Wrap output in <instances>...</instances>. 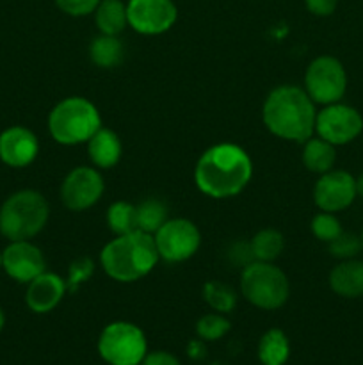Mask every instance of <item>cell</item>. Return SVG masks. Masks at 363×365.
I'll return each instance as SVG.
<instances>
[{
    "instance_id": "obj_6",
    "label": "cell",
    "mask_w": 363,
    "mask_h": 365,
    "mask_svg": "<svg viewBox=\"0 0 363 365\" xmlns=\"http://www.w3.org/2000/svg\"><path fill=\"white\" fill-rule=\"evenodd\" d=\"M241 292L256 309L276 310L288 299L290 285L280 267L255 260L242 269Z\"/></svg>"
},
{
    "instance_id": "obj_27",
    "label": "cell",
    "mask_w": 363,
    "mask_h": 365,
    "mask_svg": "<svg viewBox=\"0 0 363 365\" xmlns=\"http://www.w3.org/2000/svg\"><path fill=\"white\" fill-rule=\"evenodd\" d=\"M230 331V321L224 317V314L212 312L205 314L201 319L196 323V334L199 335V339L203 341H219L221 337Z\"/></svg>"
},
{
    "instance_id": "obj_9",
    "label": "cell",
    "mask_w": 363,
    "mask_h": 365,
    "mask_svg": "<svg viewBox=\"0 0 363 365\" xmlns=\"http://www.w3.org/2000/svg\"><path fill=\"white\" fill-rule=\"evenodd\" d=\"M160 260L177 264L196 255L201 245V234L192 221L177 217L167 220L153 235Z\"/></svg>"
},
{
    "instance_id": "obj_14",
    "label": "cell",
    "mask_w": 363,
    "mask_h": 365,
    "mask_svg": "<svg viewBox=\"0 0 363 365\" xmlns=\"http://www.w3.org/2000/svg\"><path fill=\"white\" fill-rule=\"evenodd\" d=\"M45 257L31 241H11L2 252V269L9 278L20 284H28L45 273Z\"/></svg>"
},
{
    "instance_id": "obj_22",
    "label": "cell",
    "mask_w": 363,
    "mask_h": 365,
    "mask_svg": "<svg viewBox=\"0 0 363 365\" xmlns=\"http://www.w3.org/2000/svg\"><path fill=\"white\" fill-rule=\"evenodd\" d=\"M290 355L287 335L278 328L265 331L258 342V359L263 365H285Z\"/></svg>"
},
{
    "instance_id": "obj_23",
    "label": "cell",
    "mask_w": 363,
    "mask_h": 365,
    "mask_svg": "<svg viewBox=\"0 0 363 365\" xmlns=\"http://www.w3.org/2000/svg\"><path fill=\"white\" fill-rule=\"evenodd\" d=\"M253 257L258 262H273L283 252V235L274 228H263L251 239Z\"/></svg>"
},
{
    "instance_id": "obj_20",
    "label": "cell",
    "mask_w": 363,
    "mask_h": 365,
    "mask_svg": "<svg viewBox=\"0 0 363 365\" xmlns=\"http://www.w3.org/2000/svg\"><path fill=\"white\" fill-rule=\"evenodd\" d=\"M95 24L102 34H121L128 25L127 4L121 0H100L95 11Z\"/></svg>"
},
{
    "instance_id": "obj_4",
    "label": "cell",
    "mask_w": 363,
    "mask_h": 365,
    "mask_svg": "<svg viewBox=\"0 0 363 365\" xmlns=\"http://www.w3.org/2000/svg\"><path fill=\"white\" fill-rule=\"evenodd\" d=\"M50 207L34 189H21L7 196L0 207V232L9 241H31L46 227Z\"/></svg>"
},
{
    "instance_id": "obj_29",
    "label": "cell",
    "mask_w": 363,
    "mask_h": 365,
    "mask_svg": "<svg viewBox=\"0 0 363 365\" xmlns=\"http://www.w3.org/2000/svg\"><path fill=\"white\" fill-rule=\"evenodd\" d=\"M330 253L335 259L340 260H349L356 259L359 252H362V239L359 235L351 234V232H342L337 239L330 242Z\"/></svg>"
},
{
    "instance_id": "obj_7",
    "label": "cell",
    "mask_w": 363,
    "mask_h": 365,
    "mask_svg": "<svg viewBox=\"0 0 363 365\" xmlns=\"http://www.w3.org/2000/svg\"><path fill=\"white\" fill-rule=\"evenodd\" d=\"M98 353L110 365H137L148 353V342L141 328L127 321H116L107 324L100 334Z\"/></svg>"
},
{
    "instance_id": "obj_36",
    "label": "cell",
    "mask_w": 363,
    "mask_h": 365,
    "mask_svg": "<svg viewBox=\"0 0 363 365\" xmlns=\"http://www.w3.org/2000/svg\"><path fill=\"white\" fill-rule=\"evenodd\" d=\"M4 324H6V314H4V310L0 309V331L4 330Z\"/></svg>"
},
{
    "instance_id": "obj_10",
    "label": "cell",
    "mask_w": 363,
    "mask_h": 365,
    "mask_svg": "<svg viewBox=\"0 0 363 365\" xmlns=\"http://www.w3.org/2000/svg\"><path fill=\"white\" fill-rule=\"evenodd\" d=\"M363 130V118L358 109L345 103H330L317 113L315 132L333 146L354 141Z\"/></svg>"
},
{
    "instance_id": "obj_35",
    "label": "cell",
    "mask_w": 363,
    "mask_h": 365,
    "mask_svg": "<svg viewBox=\"0 0 363 365\" xmlns=\"http://www.w3.org/2000/svg\"><path fill=\"white\" fill-rule=\"evenodd\" d=\"M356 195L363 198V175H359V178H356Z\"/></svg>"
},
{
    "instance_id": "obj_21",
    "label": "cell",
    "mask_w": 363,
    "mask_h": 365,
    "mask_svg": "<svg viewBox=\"0 0 363 365\" xmlns=\"http://www.w3.org/2000/svg\"><path fill=\"white\" fill-rule=\"evenodd\" d=\"M89 59L100 68H116L125 59V46L117 36L100 34L89 45Z\"/></svg>"
},
{
    "instance_id": "obj_8",
    "label": "cell",
    "mask_w": 363,
    "mask_h": 365,
    "mask_svg": "<svg viewBox=\"0 0 363 365\" xmlns=\"http://www.w3.org/2000/svg\"><path fill=\"white\" fill-rule=\"evenodd\" d=\"M347 89V73L337 57L320 56L308 64L305 91L315 103L330 106L340 102Z\"/></svg>"
},
{
    "instance_id": "obj_16",
    "label": "cell",
    "mask_w": 363,
    "mask_h": 365,
    "mask_svg": "<svg viewBox=\"0 0 363 365\" xmlns=\"http://www.w3.org/2000/svg\"><path fill=\"white\" fill-rule=\"evenodd\" d=\"M66 280L56 273H41L27 284L25 303L34 314H48L66 294Z\"/></svg>"
},
{
    "instance_id": "obj_18",
    "label": "cell",
    "mask_w": 363,
    "mask_h": 365,
    "mask_svg": "<svg viewBox=\"0 0 363 365\" xmlns=\"http://www.w3.org/2000/svg\"><path fill=\"white\" fill-rule=\"evenodd\" d=\"M88 153L96 168L110 170L120 163L121 153H123L120 135L110 128H100L88 141Z\"/></svg>"
},
{
    "instance_id": "obj_12",
    "label": "cell",
    "mask_w": 363,
    "mask_h": 365,
    "mask_svg": "<svg viewBox=\"0 0 363 365\" xmlns=\"http://www.w3.org/2000/svg\"><path fill=\"white\" fill-rule=\"evenodd\" d=\"M178 16L173 0H128V25L144 36L164 34L174 25Z\"/></svg>"
},
{
    "instance_id": "obj_5",
    "label": "cell",
    "mask_w": 363,
    "mask_h": 365,
    "mask_svg": "<svg viewBox=\"0 0 363 365\" xmlns=\"http://www.w3.org/2000/svg\"><path fill=\"white\" fill-rule=\"evenodd\" d=\"M102 128V118L91 100L68 96L48 114V132L53 141L64 146L88 143Z\"/></svg>"
},
{
    "instance_id": "obj_2",
    "label": "cell",
    "mask_w": 363,
    "mask_h": 365,
    "mask_svg": "<svg viewBox=\"0 0 363 365\" xmlns=\"http://www.w3.org/2000/svg\"><path fill=\"white\" fill-rule=\"evenodd\" d=\"M315 102L298 86H280L273 89L262 107L265 128L285 141H308L315 132Z\"/></svg>"
},
{
    "instance_id": "obj_19",
    "label": "cell",
    "mask_w": 363,
    "mask_h": 365,
    "mask_svg": "<svg viewBox=\"0 0 363 365\" xmlns=\"http://www.w3.org/2000/svg\"><path fill=\"white\" fill-rule=\"evenodd\" d=\"M302 164L312 173H327L333 170L337 163V152L331 143L324 141L322 138H310L308 141L302 143Z\"/></svg>"
},
{
    "instance_id": "obj_34",
    "label": "cell",
    "mask_w": 363,
    "mask_h": 365,
    "mask_svg": "<svg viewBox=\"0 0 363 365\" xmlns=\"http://www.w3.org/2000/svg\"><path fill=\"white\" fill-rule=\"evenodd\" d=\"M141 365H180L178 359L167 351H153L146 353Z\"/></svg>"
},
{
    "instance_id": "obj_28",
    "label": "cell",
    "mask_w": 363,
    "mask_h": 365,
    "mask_svg": "<svg viewBox=\"0 0 363 365\" xmlns=\"http://www.w3.org/2000/svg\"><path fill=\"white\" fill-rule=\"evenodd\" d=\"M310 228H312L313 235H315L319 241L327 242V245L344 232L342 230V225L340 221H338V217L335 216L333 212H324V210H320L319 214L313 216Z\"/></svg>"
},
{
    "instance_id": "obj_25",
    "label": "cell",
    "mask_w": 363,
    "mask_h": 365,
    "mask_svg": "<svg viewBox=\"0 0 363 365\" xmlns=\"http://www.w3.org/2000/svg\"><path fill=\"white\" fill-rule=\"evenodd\" d=\"M107 225L116 235L132 234L137 230V209L128 202H116L107 210Z\"/></svg>"
},
{
    "instance_id": "obj_17",
    "label": "cell",
    "mask_w": 363,
    "mask_h": 365,
    "mask_svg": "<svg viewBox=\"0 0 363 365\" xmlns=\"http://www.w3.org/2000/svg\"><path fill=\"white\" fill-rule=\"evenodd\" d=\"M330 287L342 298L363 296V260L349 259L331 269Z\"/></svg>"
},
{
    "instance_id": "obj_31",
    "label": "cell",
    "mask_w": 363,
    "mask_h": 365,
    "mask_svg": "<svg viewBox=\"0 0 363 365\" xmlns=\"http://www.w3.org/2000/svg\"><path fill=\"white\" fill-rule=\"evenodd\" d=\"M57 7L70 16H88L95 13L100 0H56Z\"/></svg>"
},
{
    "instance_id": "obj_37",
    "label": "cell",
    "mask_w": 363,
    "mask_h": 365,
    "mask_svg": "<svg viewBox=\"0 0 363 365\" xmlns=\"http://www.w3.org/2000/svg\"><path fill=\"white\" fill-rule=\"evenodd\" d=\"M0 269H2V252H0Z\"/></svg>"
},
{
    "instance_id": "obj_3",
    "label": "cell",
    "mask_w": 363,
    "mask_h": 365,
    "mask_svg": "<svg viewBox=\"0 0 363 365\" xmlns=\"http://www.w3.org/2000/svg\"><path fill=\"white\" fill-rule=\"evenodd\" d=\"M160 260L155 239L152 234L135 230L132 234L116 235L103 246L100 264L107 277L121 284L141 280L153 271Z\"/></svg>"
},
{
    "instance_id": "obj_26",
    "label": "cell",
    "mask_w": 363,
    "mask_h": 365,
    "mask_svg": "<svg viewBox=\"0 0 363 365\" xmlns=\"http://www.w3.org/2000/svg\"><path fill=\"white\" fill-rule=\"evenodd\" d=\"M203 298L206 305L214 309V312L230 314L237 305V294L231 287L221 284V282H206L203 285Z\"/></svg>"
},
{
    "instance_id": "obj_1",
    "label": "cell",
    "mask_w": 363,
    "mask_h": 365,
    "mask_svg": "<svg viewBox=\"0 0 363 365\" xmlns=\"http://www.w3.org/2000/svg\"><path fill=\"white\" fill-rule=\"evenodd\" d=\"M251 177V157L233 143L210 146L201 153L194 170L196 187L214 200L237 196L244 191Z\"/></svg>"
},
{
    "instance_id": "obj_30",
    "label": "cell",
    "mask_w": 363,
    "mask_h": 365,
    "mask_svg": "<svg viewBox=\"0 0 363 365\" xmlns=\"http://www.w3.org/2000/svg\"><path fill=\"white\" fill-rule=\"evenodd\" d=\"M93 273H95V264H93V260L89 257H80V259L75 260L70 266V269H68V291H77L82 284H85L93 277Z\"/></svg>"
},
{
    "instance_id": "obj_24",
    "label": "cell",
    "mask_w": 363,
    "mask_h": 365,
    "mask_svg": "<svg viewBox=\"0 0 363 365\" xmlns=\"http://www.w3.org/2000/svg\"><path fill=\"white\" fill-rule=\"evenodd\" d=\"M135 209H137V230L146 234L155 235V232L169 220L166 203L157 198L142 200L139 205H135Z\"/></svg>"
},
{
    "instance_id": "obj_13",
    "label": "cell",
    "mask_w": 363,
    "mask_h": 365,
    "mask_svg": "<svg viewBox=\"0 0 363 365\" xmlns=\"http://www.w3.org/2000/svg\"><path fill=\"white\" fill-rule=\"evenodd\" d=\"M356 178L344 170H331L320 175L313 187L315 205L324 212H340L356 200Z\"/></svg>"
},
{
    "instance_id": "obj_32",
    "label": "cell",
    "mask_w": 363,
    "mask_h": 365,
    "mask_svg": "<svg viewBox=\"0 0 363 365\" xmlns=\"http://www.w3.org/2000/svg\"><path fill=\"white\" fill-rule=\"evenodd\" d=\"M228 259L231 260L233 266H241L242 269H244L246 266H249L251 262H255L251 242H235L230 248V252H228Z\"/></svg>"
},
{
    "instance_id": "obj_38",
    "label": "cell",
    "mask_w": 363,
    "mask_h": 365,
    "mask_svg": "<svg viewBox=\"0 0 363 365\" xmlns=\"http://www.w3.org/2000/svg\"><path fill=\"white\" fill-rule=\"evenodd\" d=\"M359 239H362V248H363V230H362V234H359Z\"/></svg>"
},
{
    "instance_id": "obj_40",
    "label": "cell",
    "mask_w": 363,
    "mask_h": 365,
    "mask_svg": "<svg viewBox=\"0 0 363 365\" xmlns=\"http://www.w3.org/2000/svg\"><path fill=\"white\" fill-rule=\"evenodd\" d=\"M137 365H141V364H137Z\"/></svg>"
},
{
    "instance_id": "obj_11",
    "label": "cell",
    "mask_w": 363,
    "mask_h": 365,
    "mask_svg": "<svg viewBox=\"0 0 363 365\" xmlns=\"http://www.w3.org/2000/svg\"><path fill=\"white\" fill-rule=\"evenodd\" d=\"M103 178L95 168L77 166L64 177L60 185V200L64 207L73 212L88 210L102 198Z\"/></svg>"
},
{
    "instance_id": "obj_39",
    "label": "cell",
    "mask_w": 363,
    "mask_h": 365,
    "mask_svg": "<svg viewBox=\"0 0 363 365\" xmlns=\"http://www.w3.org/2000/svg\"><path fill=\"white\" fill-rule=\"evenodd\" d=\"M0 235H2V232H0Z\"/></svg>"
},
{
    "instance_id": "obj_33",
    "label": "cell",
    "mask_w": 363,
    "mask_h": 365,
    "mask_svg": "<svg viewBox=\"0 0 363 365\" xmlns=\"http://www.w3.org/2000/svg\"><path fill=\"white\" fill-rule=\"evenodd\" d=\"M305 6L315 16H330L337 9L338 0H305Z\"/></svg>"
},
{
    "instance_id": "obj_15",
    "label": "cell",
    "mask_w": 363,
    "mask_h": 365,
    "mask_svg": "<svg viewBox=\"0 0 363 365\" xmlns=\"http://www.w3.org/2000/svg\"><path fill=\"white\" fill-rule=\"evenodd\" d=\"M39 153V141L32 130L13 125L0 134V160L9 168H27Z\"/></svg>"
}]
</instances>
